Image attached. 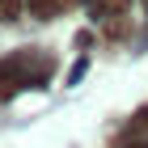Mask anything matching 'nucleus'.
<instances>
[{
	"instance_id": "nucleus-1",
	"label": "nucleus",
	"mask_w": 148,
	"mask_h": 148,
	"mask_svg": "<svg viewBox=\"0 0 148 148\" xmlns=\"http://www.w3.org/2000/svg\"><path fill=\"white\" fill-rule=\"evenodd\" d=\"M9 17H17V0H0V21H9Z\"/></svg>"
}]
</instances>
